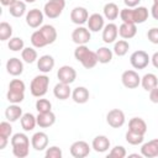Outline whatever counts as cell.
Masks as SVG:
<instances>
[{"label": "cell", "mask_w": 158, "mask_h": 158, "mask_svg": "<svg viewBox=\"0 0 158 158\" xmlns=\"http://www.w3.org/2000/svg\"><path fill=\"white\" fill-rule=\"evenodd\" d=\"M48 84H49V78L46 75H37L32 79L31 85H30V90L31 94L33 96H43L47 93L48 89Z\"/></svg>", "instance_id": "6da1fadb"}, {"label": "cell", "mask_w": 158, "mask_h": 158, "mask_svg": "<svg viewBox=\"0 0 158 158\" xmlns=\"http://www.w3.org/2000/svg\"><path fill=\"white\" fill-rule=\"evenodd\" d=\"M64 6H65L64 0H49L44 5V14L49 19H57L62 14Z\"/></svg>", "instance_id": "7a4b0ae2"}, {"label": "cell", "mask_w": 158, "mask_h": 158, "mask_svg": "<svg viewBox=\"0 0 158 158\" xmlns=\"http://www.w3.org/2000/svg\"><path fill=\"white\" fill-rule=\"evenodd\" d=\"M130 62L133 68L136 69H143L148 65L149 63V56L144 51H136L131 54Z\"/></svg>", "instance_id": "3957f363"}, {"label": "cell", "mask_w": 158, "mask_h": 158, "mask_svg": "<svg viewBox=\"0 0 158 158\" xmlns=\"http://www.w3.org/2000/svg\"><path fill=\"white\" fill-rule=\"evenodd\" d=\"M57 77L59 79L60 83H64V84H70L75 80V77H77V72L74 68L69 67V65H63L58 69V73H57Z\"/></svg>", "instance_id": "277c9868"}, {"label": "cell", "mask_w": 158, "mask_h": 158, "mask_svg": "<svg viewBox=\"0 0 158 158\" xmlns=\"http://www.w3.org/2000/svg\"><path fill=\"white\" fill-rule=\"evenodd\" d=\"M106 121L111 127L118 128L125 123V115H123V112L121 110L112 109L111 111H109V114L106 116Z\"/></svg>", "instance_id": "5b68a950"}, {"label": "cell", "mask_w": 158, "mask_h": 158, "mask_svg": "<svg viewBox=\"0 0 158 158\" xmlns=\"http://www.w3.org/2000/svg\"><path fill=\"white\" fill-rule=\"evenodd\" d=\"M122 84L128 88V89H135L141 83V78L138 77V74L135 70H126L122 73Z\"/></svg>", "instance_id": "8992f818"}, {"label": "cell", "mask_w": 158, "mask_h": 158, "mask_svg": "<svg viewBox=\"0 0 158 158\" xmlns=\"http://www.w3.org/2000/svg\"><path fill=\"white\" fill-rule=\"evenodd\" d=\"M90 148L85 141H77L70 146V154L74 158H84L89 154Z\"/></svg>", "instance_id": "52a82bcc"}, {"label": "cell", "mask_w": 158, "mask_h": 158, "mask_svg": "<svg viewBox=\"0 0 158 158\" xmlns=\"http://www.w3.org/2000/svg\"><path fill=\"white\" fill-rule=\"evenodd\" d=\"M72 40L73 42H75L77 44H85L90 41V32L88 28L85 27H78L73 31L72 33Z\"/></svg>", "instance_id": "ba28073f"}, {"label": "cell", "mask_w": 158, "mask_h": 158, "mask_svg": "<svg viewBox=\"0 0 158 158\" xmlns=\"http://www.w3.org/2000/svg\"><path fill=\"white\" fill-rule=\"evenodd\" d=\"M42 21H43V14L38 9H32L26 15V22L32 28L38 27L42 23Z\"/></svg>", "instance_id": "9c48e42d"}, {"label": "cell", "mask_w": 158, "mask_h": 158, "mask_svg": "<svg viewBox=\"0 0 158 158\" xmlns=\"http://www.w3.org/2000/svg\"><path fill=\"white\" fill-rule=\"evenodd\" d=\"M88 19H89V14H88L86 9H84V7H80V6L74 7L70 12V20L77 25L85 23L88 21Z\"/></svg>", "instance_id": "30bf717a"}, {"label": "cell", "mask_w": 158, "mask_h": 158, "mask_svg": "<svg viewBox=\"0 0 158 158\" xmlns=\"http://www.w3.org/2000/svg\"><path fill=\"white\" fill-rule=\"evenodd\" d=\"M31 143L36 151H43L48 144V136L44 132H37L32 136Z\"/></svg>", "instance_id": "8fae6325"}, {"label": "cell", "mask_w": 158, "mask_h": 158, "mask_svg": "<svg viewBox=\"0 0 158 158\" xmlns=\"http://www.w3.org/2000/svg\"><path fill=\"white\" fill-rule=\"evenodd\" d=\"M141 152L147 158L157 157L158 156V138L157 139H152V141L144 143L142 146V148H141Z\"/></svg>", "instance_id": "7c38bea8"}, {"label": "cell", "mask_w": 158, "mask_h": 158, "mask_svg": "<svg viewBox=\"0 0 158 158\" xmlns=\"http://www.w3.org/2000/svg\"><path fill=\"white\" fill-rule=\"evenodd\" d=\"M117 33H118V30H117V26L115 23H109L105 26V28L102 30V40L105 43H111L116 40L117 37Z\"/></svg>", "instance_id": "4fadbf2b"}, {"label": "cell", "mask_w": 158, "mask_h": 158, "mask_svg": "<svg viewBox=\"0 0 158 158\" xmlns=\"http://www.w3.org/2000/svg\"><path fill=\"white\" fill-rule=\"evenodd\" d=\"M6 69H7V73L11 74V75H20L23 70V65H22V62L19 59V58H10L6 63Z\"/></svg>", "instance_id": "5bb4252c"}, {"label": "cell", "mask_w": 158, "mask_h": 158, "mask_svg": "<svg viewBox=\"0 0 158 158\" xmlns=\"http://www.w3.org/2000/svg\"><path fill=\"white\" fill-rule=\"evenodd\" d=\"M36 118H37V125L40 127H43V128L49 127L56 122V116H54V114L52 111L38 114V116Z\"/></svg>", "instance_id": "9a60e30c"}, {"label": "cell", "mask_w": 158, "mask_h": 158, "mask_svg": "<svg viewBox=\"0 0 158 158\" xmlns=\"http://www.w3.org/2000/svg\"><path fill=\"white\" fill-rule=\"evenodd\" d=\"M128 130L132 131V132H136V133H139V135H144L146 131H147V125L146 122L139 118V117H133L128 122Z\"/></svg>", "instance_id": "2e32d148"}, {"label": "cell", "mask_w": 158, "mask_h": 158, "mask_svg": "<svg viewBox=\"0 0 158 158\" xmlns=\"http://www.w3.org/2000/svg\"><path fill=\"white\" fill-rule=\"evenodd\" d=\"M88 26L89 30L93 32H98L104 27V19L100 14H93L88 19Z\"/></svg>", "instance_id": "e0dca14e"}, {"label": "cell", "mask_w": 158, "mask_h": 158, "mask_svg": "<svg viewBox=\"0 0 158 158\" xmlns=\"http://www.w3.org/2000/svg\"><path fill=\"white\" fill-rule=\"evenodd\" d=\"M37 67H38V69H40L41 72H43V73L51 72V70L53 69V67H54V59H53V57H51V56H48V54L42 56V57L38 59V62H37Z\"/></svg>", "instance_id": "ac0fdd59"}, {"label": "cell", "mask_w": 158, "mask_h": 158, "mask_svg": "<svg viewBox=\"0 0 158 158\" xmlns=\"http://www.w3.org/2000/svg\"><path fill=\"white\" fill-rule=\"evenodd\" d=\"M53 93H54V96L59 100H65L70 96V88H69V84H64V83H58L54 89H53Z\"/></svg>", "instance_id": "d6986e66"}, {"label": "cell", "mask_w": 158, "mask_h": 158, "mask_svg": "<svg viewBox=\"0 0 158 158\" xmlns=\"http://www.w3.org/2000/svg\"><path fill=\"white\" fill-rule=\"evenodd\" d=\"M137 32V28H136V23H127V22H123L120 27H118V33L122 38H132Z\"/></svg>", "instance_id": "ffe728a7"}, {"label": "cell", "mask_w": 158, "mask_h": 158, "mask_svg": "<svg viewBox=\"0 0 158 158\" xmlns=\"http://www.w3.org/2000/svg\"><path fill=\"white\" fill-rule=\"evenodd\" d=\"M72 96H73V100L78 104H84L89 100V91L84 86H78L73 90L72 93Z\"/></svg>", "instance_id": "44dd1931"}, {"label": "cell", "mask_w": 158, "mask_h": 158, "mask_svg": "<svg viewBox=\"0 0 158 158\" xmlns=\"http://www.w3.org/2000/svg\"><path fill=\"white\" fill-rule=\"evenodd\" d=\"M110 147V141L106 136H96L93 141V148L96 151V152H105L107 151Z\"/></svg>", "instance_id": "7402d4cb"}, {"label": "cell", "mask_w": 158, "mask_h": 158, "mask_svg": "<svg viewBox=\"0 0 158 158\" xmlns=\"http://www.w3.org/2000/svg\"><path fill=\"white\" fill-rule=\"evenodd\" d=\"M11 144H12V148H28L30 141L26 135L15 133L11 138Z\"/></svg>", "instance_id": "603a6c76"}, {"label": "cell", "mask_w": 158, "mask_h": 158, "mask_svg": "<svg viewBox=\"0 0 158 158\" xmlns=\"http://www.w3.org/2000/svg\"><path fill=\"white\" fill-rule=\"evenodd\" d=\"M80 62H81V64L84 65V68H86V69H91V68H94V67L96 65V63L99 62V60H98L96 52L88 51V52L84 54V57L81 58Z\"/></svg>", "instance_id": "cb8c5ba5"}, {"label": "cell", "mask_w": 158, "mask_h": 158, "mask_svg": "<svg viewBox=\"0 0 158 158\" xmlns=\"http://www.w3.org/2000/svg\"><path fill=\"white\" fill-rule=\"evenodd\" d=\"M5 116L10 122L17 121L22 116V109L17 105H10L5 111Z\"/></svg>", "instance_id": "d4e9b609"}, {"label": "cell", "mask_w": 158, "mask_h": 158, "mask_svg": "<svg viewBox=\"0 0 158 158\" xmlns=\"http://www.w3.org/2000/svg\"><path fill=\"white\" fill-rule=\"evenodd\" d=\"M40 31H41V33L43 35V37L46 38V41H47L48 44H49V43H53V42L56 41V38H57V31H56V28H54L53 26H51V25H44V26H42V27L40 28Z\"/></svg>", "instance_id": "484cf974"}, {"label": "cell", "mask_w": 158, "mask_h": 158, "mask_svg": "<svg viewBox=\"0 0 158 158\" xmlns=\"http://www.w3.org/2000/svg\"><path fill=\"white\" fill-rule=\"evenodd\" d=\"M36 123H37V118L32 114L27 112V114H25V115L21 116V126H22V128L25 131L33 130L35 126H36Z\"/></svg>", "instance_id": "4316f807"}, {"label": "cell", "mask_w": 158, "mask_h": 158, "mask_svg": "<svg viewBox=\"0 0 158 158\" xmlns=\"http://www.w3.org/2000/svg\"><path fill=\"white\" fill-rule=\"evenodd\" d=\"M141 83H142V86H143V89H144V90L151 91L153 88H156V86H157L158 80H157V77H156L154 74L148 73V74H146V75L142 78Z\"/></svg>", "instance_id": "83f0119b"}, {"label": "cell", "mask_w": 158, "mask_h": 158, "mask_svg": "<svg viewBox=\"0 0 158 158\" xmlns=\"http://www.w3.org/2000/svg\"><path fill=\"white\" fill-rule=\"evenodd\" d=\"M148 19V10L144 6H138L133 10V22L135 23H143Z\"/></svg>", "instance_id": "f1b7e54d"}, {"label": "cell", "mask_w": 158, "mask_h": 158, "mask_svg": "<svg viewBox=\"0 0 158 158\" xmlns=\"http://www.w3.org/2000/svg\"><path fill=\"white\" fill-rule=\"evenodd\" d=\"M104 15L107 20H116L118 16V7L114 2H109L104 6Z\"/></svg>", "instance_id": "f546056e"}, {"label": "cell", "mask_w": 158, "mask_h": 158, "mask_svg": "<svg viewBox=\"0 0 158 158\" xmlns=\"http://www.w3.org/2000/svg\"><path fill=\"white\" fill-rule=\"evenodd\" d=\"M96 56H98V60L100 63H109L112 59V52L106 48V47H101L96 51Z\"/></svg>", "instance_id": "4dcf8cb0"}, {"label": "cell", "mask_w": 158, "mask_h": 158, "mask_svg": "<svg viewBox=\"0 0 158 158\" xmlns=\"http://www.w3.org/2000/svg\"><path fill=\"white\" fill-rule=\"evenodd\" d=\"M9 11L14 17H21L26 11V5L22 1H16L15 4H12L10 6Z\"/></svg>", "instance_id": "1f68e13d"}, {"label": "cell", "mask_w": 158, "mask_h": 158, "mask_svg": "<svg viewBox=\"0 0 158 158\" xmlns=\"http://www.w3.org/2000/svg\"><path fill=\"white\" fill-rule=\"evenodd\" d=\"M31 43L35 47H37V48H41V47H44L46 44H48L47 41H46V38L41 33V31H36V32L32 33V36H31Z\"/></svg>", "instance_id": "d6a6232c"}, {"label": "cell", "mask_w": 158, "mask_h": 158, "mask_svg": "<svg viewBox=\"0 0 158 158\" xmlns=\"http://www.w3.org/2000/svg\"><path fill=\"white\" fill-rule=\"evenodd\" d=\"M21 57L22 59L26 62V63H33L36 59H37V52L33 49V48H23L22 49V53H21Z\"/></svg>", "instance_id": "836d02e7"}, {"label": "cell", "mask_w": 158, "mask_h": 158, "mask_svg": "<svg viewBox=\"0 0 158 158\" xmlns=\"http://www.w3.org/2000/svg\"><path fill=\"white\" fill-rule=\"evenodd\" d=\"M128 48H130L128 42H127V41H125V40H121V41H118V42H116V43H115L114 52H115L118 57H122V56H125V54L127 53Z\"/></svg>", "instance_id": "e575fe53"}, {"label": "cell", "mask_w": 158, "mask_h": 158, "mask_svg": "<svg viewBox=\"0 0 158 158\" xmlns=\"http://www.w3.org/2000/svg\"><path fill=\"white\" fill-rule=\"evenodd\" d=\"M126 141L130 143V144H141L143 142V135H139V133H136V132H132V131H127L126 133Z\"/></svg>", "instance_id": "d590c367"}, {"label": "cell", "mask_w": 158, "mask_h": 158, "mask_svg": "<svg viewBox=\"0 0 158 158\" xmlns=\"http://www.w3.org/2000/svg\"><path fill=\"white\" fill-rule=\"evenodd\" d=\"M11 35H12V27L7 22H1L0 23V40L6 41L7 38L11 37Z\"/></svg>", "instance_id": "8d00e7d4"}, {"label": "cell", "mask_w": 158, "mask_h": 158, "mask_svg": "<svg viewBox=\"0 0 158 158\" xmlns=\"http://www.w3.org/2000/svg\"><path fill=\"white\" fill-rule=\"evenodd\" d=\"M51 107H52V104L47 99H38L36 102V109H37L38 114L48 112V111H51Z\"/></svg>", "instance_id": "74e56055"}, {"label": "cell", "mask_w": 158, "mask_h": 158, "mask_svg": "<svg viewBox=\"0 0 158 158\" xmlns=\"http://www.w3.org/2000/svg\"><path fill=\"white\" fill-rule=\"evenodd\" d=\"M23 98H25V95L21 91H14V90H10V89L7 91V100L10 102H12V104L21 102L23 100Z\"/></svg>", "instance_id": "f35d334b"}, {"label": "cell", "mask_w": 158, "mask_h": 158, "mask_svg": "<svg viewBox=\"0 0 158 158\" xmlns=\"http://www.w3.org/2000/svg\"><path fill=\"white\" fill-rule=\"evenodd\" d=\"M120 17L123 22H127V23H135L133 22V10H131L130 7H126V9H122L121 12H120Z\"/></svg>", "instance_id": "ab89813d"}, {"label": "cell", "mask_w": 158, "mask_h": 158, "mask_svg": "<svg viewBox=\"0 0 158 158\" xmlns=\"http://www.w3.org/2000/svg\"><path fill=\"white\" fill-rule=\"evenodd\" d=\"M9 48L11 51H20V49H23V41L20 38V37H14L9 41Z\"/></svg>", "instance_id": "60d3db41"}, {"label": "cell", "mask_w": 158, "mask_h": 158, "mask_svg": "<svg viewBox=\"0 0 158 158\" xmlns=\"http://www.w3.org/2000/svg\"><path fill=\"white\" fill-rule=\"evenodd\" d=\"M126 156V149L122 146H116L109 153V158H123Z\"/></svg>", "instance_id": "b9f144b4"}, {"label": "cell", "mask_w": 158, "mask_h": 158, "mask_svg": "<svg viewBox=\"0 0 158 158\" xmlns=\"http://www.w3.org/2000/svg\"><path fill=\"white\" fill-rule=\"evenodd\" d=\"M9 89H10V90H14V91H21V93H23V91H25V83H23L22 80L14 79V80L10 81Z\"/></svg>", "instance_id": "7bdbcfd3"}, {"label": "cell", "mask_w": 158, "mask_h": 158, "mask_svg": "<svg viewBox=\"0 0 158 158\" xmlns=\"http://www.w3.org/2000/svg\"><path fill=\"white\" fill-rule=\"evenodd\" d=\"M11 131H12V127L9 122H1L0 123V136L2 137H10L11 135Z\"/></svg>", "instance_id": "ee69618b"}, {"label": "cell", "mask_w": 158, "mask_h": 158, "mask_svg": "<svg viewBox=\"0 0 158 158\" xmlns=\"http://www.w3.org/2000/svg\"><path fill=\"white\" fill-rule=\"evenodd\" d=\"M46 157L47 158H60L62 157V151H60V148L53 146V147H51V148L47 149Z\"/></svg>", "instance_id": "f6af8a7d"}, {"label": "cell", "mask_w": 158, "mask_h": 158, "mask_svg": "<svg viewBox=\"0 0 158 158\" xmlns=\"http://www.w3.org/2000/svg\"><path fill=\"white\" fill-rule=\"evenodd\" d=\"M88 51H89V48H88L85 44H80V46L74 51V56H75V58L80 62V60H81V58L84 57V54H85Z\"/></svg>", "instance_id": "bcb514c9"}, {"label": "cell", "mask_w": 158, "mask_h": 158, "mask_svg": "<svg viewBox=\"0 0 158 158\" xmlns=\"http://www.w3.org/2000/svg\"><path fill=\"white\" fill-rule=\"evenodd\" d=\"M147 37H148V40H149L152 43L158 44V28H157V27L151 28V30L148 31V33H147Z\"/></svg>", "instance_id": "7dc6e473"}, {"label": "cell", "mask_w": 158, "mask_h": 158, "mask_svg": "<svg viewBox=\"0 0 158 158\" xmlns=\"http://www.w3.org/2000/svg\"><path fill=\"white\" fill-rule=\"evenodd\" d=\"M149 100L154 104H158V88H153L149 93Z\"/></svg>", "instance_id": "c3c4849f"}, {"label": "cell", "mask_w": 158, "mask_h": 158, "mask_svg": "<svg viewBox=\"0 0 158 158\" xmlns=\"http://www.w3.org/2000/svg\"><path fill=\"white\" fill-rule=\"evenodd\" d=\"M139 1H141V0H123V2H125L128 7H135V6H137V5L139 4Z\"/></svg>", "instance_id": "681fc988"}, {"label": "cell", "mask_w": 158, "mask_h": 158, "mask_svg": "<svg viewBox=\"0 0 158 158\" xmlns=\"http://www.w3.org/2000/svg\"><path fill=\"white\" fill-rule=\"evenodd\" d=\"M151 12H152V16L156 20H158V4H153V6L151 9Z\"/></svg>", "instance_id": "f907efd6"}, {"label": "cell", "mask_w": 158, "mask_h": 158, "mask_svg": "<svg viewBox=\"0 0 158 158\" xmlns=\"http://www.w3.org/2000/svg\"><path fill=\"white\" fill-rule=\"evenodd\" d=\"M6 143H7V137L0 136V149H4L5 146H6Z\"/></svg>", "instance_id": "816d5d0a"}, {"label": "cell", "mask_w": 158, "mask_h": 158, "mask_svg": "<svg viewBox=\"0 0 158 158\" xmlns=\"http://www.w3.org/2000/svg\"><path fill=\"white\" fill-rule=\"evenodd\" d=\"M152 63H153V65L156 67V68H158V52H156L153 56H152Z\"/></svg>", "instance_id": "f5cc1de1"}, {"label": "cell", "mask_w": 158, "mask_h": 158, "mask_svg": "<svg viewBox=\"0 0 158 158\" xmlns=\"http://www.w3.org/2000/svg\"><path fill=\"white\" fill-rule=\"evenodd\" d=\"M1 1V4L4 5V6H11L12 4H15L17 0H0Z\"/></svg>", "instance_id": "db71d44e"}, {"label": "cell", "mask_w": 158, "mask_h": 158, "mask_svg": "<svg viewBox=\"0 0 158 158\" xmlns=\"http://www.w3.org/2000/svg\"><path fill=\"white\" fill-rule=\"evenodd\" d=\"M25 1H26V2H35L36 0H25Z\"/></svg>", "instance_id": "11a10c76"}, {"label": "cell", "mask_w": 158, "mask_h": 158, "mask_svg": "<svg viewBox=\"0 0 158 158\" xmlns=\"http://www.w3.org/2000/svg\"><path fill=\"white\" fill-rule=\"evenodd\" d=\"M154 1V4H158V0H153Z\"/></svg>", "instance_id": "9f6ffc18"}]
</instances>
